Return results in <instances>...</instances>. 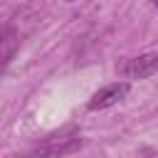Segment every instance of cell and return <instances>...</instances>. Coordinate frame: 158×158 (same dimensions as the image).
<instances>
[{
    "label": "cell",
    "mask_w": 158,
    "mask_h": 158,
    "mask_svg": "<svg viewBox=\"0 0 158 158\" xmlns=\"http://www.w3.org/2000/svg\"><path fill=\"white\" fill-rule=\"evenodd\" d=\"M81 138H79V133H74L72 128H67V131H62L59 136H49L44 143H40L32 153H42V156H67V153H74V151H79L81 148Z\"/></svg>",
    "instance_id": "obj_1"
},
{
    "label": "cell",
    "mask_w": 158,
    "mask_h": 158,
    "mask_svg": "<svg viewBox=\"0 0 158 158\" xmlns=\"http://www.w3.org/2000/svg\"><path fill=\"white\" fill-rule=\"evenodd\" d=\"M128 89H131L128 81H114V84H106V86H101V89L89 99L86 109H89V111H104V109H111V106H116V104L128 94Z\"/></svg>",
    "instance_id": "obj_2"
},
{
    "label": "cell",
    "mask_w": 158,
    "mask_h": 158,
    "mask_svg": "<svg viewBox=\"0 0 158 158\" xmlns=\"http://www.w3.org/2000/svg\"><path fill=\"white\" fill-rule=\"evenodd\" d=\"M153 74H158V52H143L123 64L126 79H148Z\"/></svg>",
    "instance_id": "obj_3"
},
{
    "label": "cell",
    "mask_w": 158,
    "mask_h": 158,
    "mask_svg": "<svg viewBox=\"0 0 158 158\" xmlns=\"http://www.w3.org/2000/svg\"><path fill=\"white\" fill-rule=\"evenodd\" d=\"M17 49V32L12 25H0V59H12Z\"/></svg>",
    "instance_id": "obj_4"
},
{
    "label": "cell",
    "mask_w": 158,
    "mask_h": 158,
    "mask_svg": "<svg viewBox=\"0 0 158 158\" xmlns=\"http://www.w3.org/2000/svg\"><path fill=\"white\" fill-rule=\"evenodd\" d=\"M151 2H153V5H158V0H151Z\"/></svg>",
    "instance_id": "obj_5"
},
{
    "label": "cell",
    "mask_w": 158,
    "mask_h": 158,
    "mask_svg": "<svg viewBox=\"0 0 158 158\" xmlns=\"http://www.w3.org/2000/svg\"><path fill=\"white\" fill-rule=\"evenodd\" d=\"M67 2H74V0H67Z\"/></svg>",
    "instance_id": "obj_6"
}]
</instances>
